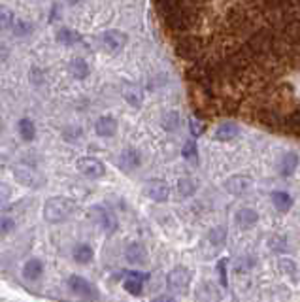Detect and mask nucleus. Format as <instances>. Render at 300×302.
I'll use <instances>...</instances> for the list:
<instances>
[{
	"label": "nucleus",
	"mask_w": 300,
	"mask_h": 302,
	"mask_svg": "<svg viewBox=\"0 0 300 302\" xmlns=\"http://www.w3.org/2000/svg\"><path fill=\"white\" fill-rule=\"evenodd\" d=\"M57 42L64 43V45H74L76 42H79V34L76 30H72L68 26H62L57 30Z\"/></svg>",
	"instance_id": "obj_19"
},
{
	"label": "nucleus",
	"mask_w": 300,
	"mask_h": 302,
	"mask_svg": "<svg viewBox=\"0 0 300 302\" xmlns=\"http://www.w3.org/2000/svg\"><path fill=\"white\" fill-rule=\"evenodd\" d=\"M153 302H176V299L170 297V295H161V297L153 299Z\"/></svg>",
	"instance_id": "obj_34"
},
{
	"label": "nucleus",
	"mask_w": 300,
	"mask_h": 302,
	"mask_svg": "<svg viewBox=\"0 0 300 302\" xmlns=\"http://www.w3.org/2000/svg\"><path fill=\"white\" fill-rule=\"evenodd\" d=\"M123 95H125V98L129 100V104H132V106H140L142 104V93H140V89H136L134 85H129L123 89Z\"/></svg>",
	"instance_id": "obj_24"
},
{
	"label": "nucleus",
	"mask_w": 300,
	"mask_h": 302,
	"mask_svg": "<svg viewBox=\"0 0 300 302\" xmlns=\"http://www.w3.org/2000/svg\"><path fill=\"white\" fill-rule=\"evenodd\" d=\"M66 2H68V4H77L79 0H66Z\"/></svg>",
	"instance_id": "obj_36"
},
{
	"label": "nucleus",
	"mask_w": 300,
	"mask_h": 302,
	"mask_svg": "<svg viewBox=\"0 0 300 302\" xmlns=\"http://www.w3.org/2000/svg\"><path fill=\"white\" fill-rule=\"evenodd\" d=\"M140 163H142V157H140L138 149H134V147H127L119 155V164L121 168H125V170H134V168L140 166Z\"/></svg>",
	"instance_id": "obj_9"
},
{
	"label": "nucleus",
	"mask_w": 300,
	"mask_h": 302,
	"mask_svg": "<svg viewBox=\"0 0 300 302\" xmlns=\"http://www.w3.org/2000/svg\"><path fill=\"white\" fill-rule=\"evenodd\" d=\"M32 32V26L28 25L26 21H17L15 26H13V34L15 36H25V34H30Z\"/></svg>",
	"instance_id": "obj_29"
},
{
	"label": "nucleus",
	"mask_w": 300,
	"mask_h": 302,
	"mask_svg": "<svg viewBox=\"0 0 300 302\" xmlns=\"http://www.w3.org/2000/svg\"><path fill=\"white\" fill-rule=\"evenodd\" d=\"M225 236H227V231H225L223 227H215V229H212V233H210V242H212L214 246H223Z\"/></svg>",
	"instance_id": "obj_25"
},
{
	"label": "nucleus",
	"mask_w": 300,
	"mask_h": 302,
	"mask_svg": "<svg viewBox=\"0 0 300 302\" xmlns=\"http://www.w3.org/2000/svg\"><path fill=\"white\" fill-rule=\"evenodd\" d=\"M74 259H76L77 263H81V265H87L89 261L93 259V248L87 246V244L77 246L76 250H74Z\"/></svg>",
	"instance_id": "obj_22"
},
{
	"label": "nucleus",
	"mask_w": 300,
	"mask_h": 302,
	"mask_svg": "<svg viewBox=\"0 0 300 302\" xmlns=\"http://www.w3.org/2000/svg\"><path fill=\"white\" fill-rule=\"evenodd\" d=\"M94 212H96V216L100 219L104 231H106V233H113L115 227H117V221H115V217H113L112 212H108V210H104V208H96Z\"/></svg>",
	"instance_id": "obj_18"
},
{
	"label": "nucleus",
	"mask_w": 300,
	"mask_h": 302,
	"mask_svg": "<svg viewBox=\"0 0 300 302\" xmlns=\"http://www.w3.org/2000/svg\"><path fill=\"white\" fill-rule=\"evenodd\" d=\"M15 229V223L9 219V217H2L0 216V234H8Z\"/></svg>",
	"instance_id": "obj_30"
},
{
	"label": "nucleus",
	"mask_w": 300,
	"mask_h": 302,
	"mask_svg": "<svg viewBox=\"0 0 300 302\" xmlns=\"http://www.w3.org/2000/svg\"><path fill=\"white\" fill-rule=\"evenodd\" d=\"M183 157L185 159H197V146L195 142H187L185 147H183Z\"/></svg>",
	"instance_id": "obj_33"
},
{
	"label": "nucleus",
	"mask_w": 300,
	"mask_h": 302,
	"mask_svg": "<svg viewBox=\"0 0 300 302\" xmlns=\"http://www.w3.org/2000/svg\"><path fill=\"white\" fill-rule=\"evenodd\" d=\"M0 129H2V119H0Z\"/></svg>",
	"instance_id": "obj_37"
},
{
	"label": "nucleus",
	"mask_w": 300,
	"mask_h": 302,
	"mask_svg": "<svg viewBox=\"0 0 300 302\" xmlns=\"http://www.w3.org/2000/svg\"><path fill=\"white\" fill-rule=\"evenodd\" d=\"M100 43H102L104 51L119 53L127 43V34L121 32V30H106L100 38Z\"/></svg>",
	"instance_id": "obj_4"
},
{
	"label": "nucleus",
	"mask_w": 300,
	"mask_h": 302,
	"mask_svg": "<svg viewBox=\"0 0 300 302\" xmlns=\"http://www.w3.org/2000/svg\"><path fill=\"white\" fill-rule=\"evenodd\" d=\"M13 23V15H11V11L8 8H2L0 6V30H6L9 28Z\"/></svg>",
	"instance_id": "obj_26"
},
{
	"label": "nucleus",
	"mask_w": 300,
	"mask_h": 302,
	"mask_svg": "<svg viewBox=\"0 0 300 302\" xmlns=\"http://www.w3.org/2000/svg\"><path fill=\"white\" fill-rule=\"evenodd\" d=\"M19 134H21V138L25 140V142L34 140L36 127H34V123L28 119V117H23V119L19 121Z\"/></svg>",
	"instance_id": "obj_20"
},
{
	"label": "nucleus",
	"mask_w": 300,
	"mask_h": 302,
	"mask_svg": "<svg viewBox=\"0 0 300 302\" xmlns=\"http://www.w3.org/2000/svg\"><path fill=\"white\" fill-rule=\"evenodd\" d=\"M178 191H180L181 197H191L197 191V181L191 180V178H181L178 181Z\"/></svg>",
	"instance_id": "obj_23"
},
{
	"label": "nucleus",
	"mask_w": 300,
	"mask_h": 302,
	"mask_svg": "<svg viewBox=\"0 0 300 302\" xmlns=\"http://www.w3.org/2000/svg\"><path fill=\"white\" fill-rule=\"evenodd\" d=\"M144 193H146V197H149V199L155 200V202H164V200H168V197H170L168 185L161 180L147 181L146 185H144Z\"/></svg>",
	"instance_id": "obj_6"
},
{
	"label": "nucleus",
	"mask_w": 300,
	"mask_h": 302,
	"mask_svg": "<svg viewBox=\"0 0 300 302\" xmlns=\"http://www.w3.org/2000/svg\"><path fill=\"white\" fill-rule=\"evenodd\" d=\"M94 129H96V134H98V136L110 138V136H113V134L117 132V121L113 119L112 115H102V117H98Z\"/></svg>",
	"instance_id": "obj_8"
},
{
	"label": "nucleus",
	"mask_w": 300,
	"mask_h": 302,
	"mask_svg": "<svg viewBox=\"0 0 300 302\" xmlns=\"http://www.w3.org/2000/svg\"><path fill=\"white\" fill-rule=\"evenodd\" d=\"M76 210V202L66 197H55L49 199L43 206V217L49 223H60L64 219H68Z\"/></svg>",
	"instance_id": "obj_1"
},
{
	"label": "nucleus",
	"mask_w": 300,
	"mask_h": 302,
	"mask_svg": "<svg viewBox=\"0 0 300 302\" xmlns=\"http://www.w3.org/2000/svg\"><path fill=\"white\" fill-rule=\"evenodd\" d=\"M68 285H70V289L74 291V293L77 295H81V297H85V299H93V287L87 284L83 278H79V276H72L68 280Z\"/></svg>",
	"instance_id": "obj_12"
},
{
	"label": "nucleus",
	"mask_w": 300,
	"mask_h": 302,
	"mask_svg": "<svg viewBox=\"0 0 300 302\" xmlns=\"http://www.w3.org/2000/svg\"><path fill=\"white\" fill-rule=\"evenodd\" d=\"M163 125H164V129H168V130L176 129V127L180 125V117H178V113H176V112L166 113V117H164Z\"/></svg>",
	"instance_id": "obj_28"
},
{
	"label": "nucleus",
	"mask_w": 300,
	"mask_h": 302,
	"mask_svg": "<svg viewBox=\"0 0 300 302\" xmlns=\"http://www.w3.org/2000/svg\"><path fill=\"white\" fill-rule=\"evenodd\" d=\"M125 255H127V259H129V263H132V265H140V263H144L146 261V250H144V246L142 244H130L129 248H127V251H125Z\"/></svg>",
	"instance_id": "obj_17"
},
{
	"label": "nucleus",
	"mask_w": 300,
	"mask_h": 302,
	"mask_svg": "<svg viewBox=\"0 0 300 302\" xmlns=\"http://www.w3.org/2000/svg\"><path fill=\"white\" fill-rule=\"evenodd\" d=\"M144 280H147V274H140V272H129L127 280H125V289L130 295H142V287H144Z\"/></svg>",
	"instance_id": "obj_10"
},
{
	"label": "nucleus",
	"mask_w": 300,
	"mask_h": 302,
	"mask_svg": "<svg viewBox=\"0 0 300 302\" xmlns=\"http://www.w3.org/2000/svg\"><path fill=\"white\" fill-rule=\"evenodd\" d=\"M166 284H168V289L174 291V293H180V295L187 293L189 284H191V272H189L185 267H176L170 274H168Z\"/></svg>",
	"instance_id": "obj_2"
},
{
	"label": "nucleus",
	"mask_w": 300,
	"mask_h": 302,
	"mask_svg": "<svg viewBox=\"0 0 300 302\" xmlns=\"http://www.w3.org/2000/svg\"><path fill=\"white\" fill-rule=\"evenodd\" d=\"M236 136H238V127L234 123H223L215 130V140H221V142L234 140Z\"/></svg>",
	"instance_id": "obj_16"
},
{
	"label": "nucleus",
	"mask_w": 300,
	"mask_h": 302,
	"mask_svg": "<svg viewBox=\"0 0 300 302\" xmlns=\"http://www.w3.org/2000/svg\"><path fill=\"white\" fill-rule=\"evenodd\" d=\"M77 170L87 178H102L104 172H106L104 164L94 157H81L77 161Z\"/></svg>",
	"instance_id": "obj_5"
},
{
	"label": "nucleus",
	"mask_w": 300,
	"mask_h": 302,
	"mask_svg": "<svg viewBox=\"0 0 300 302\" xmlns=\"http://www.w3.org/2000/svg\"><path fill=\"white\" fill-rule=\"evenodd\" d=\"M9 197H11V187H9L8 183L0 181V206H4L9 200Z\"/></svg>",
	"instance_id": "obj_31"
},
{
	"label": "nucleus",
	"mask_w": 300,
	"mask_h": 302,
	"mask_svg": "<svg viewBox=\"0 0 300 302\" xmlns=\"http://www.w3.org/2000/svg\"><path fill=\"white\" fill-rule=\"evenodd\" d=\"M42 272H43V267L38 259H30L25 267H23V278L28 280V282H36L38 278L42 276Z\"/></svg>",
	"instance_id": "obj_15"
},
{
	"label": "nucleus",
	"mask_w": 300,
	"mask_h": 302,
	"mask_svg": "<svg viewBox=\"0 0 300 302\" xmlns=\"http://www.w3.org/2000/svg\"><path fill=\"white\" fill-rule=\"evenodd\" d=\"M180 2L181 0H159V6L163 9L164 13H174V11H178L180 9Z\"/></svg>",
	"instance_id": "obj_27"
},
{
	"label": "nucleus",
	"mask_w": 300,
	"mask_h": 302,
	"mask_svg": "<svg viewBox=\"0 0 300 302\" xmlns=\"http://www.w3.org/2000/svg\"><path fill=\"white\" fill-rule=\"evenodd\" d=\"M219 301V289L215 287L214 284H202L198 287V293H197V302H217Z\"/></svg>",
	"instance_id": "obj_11"
},
{
	"label": "nucleus",
	"mask_w": 300,
	"mask_h": 302,
	"mask_svg": "<svg viewBox=\"0 0 300 302\" xmlns=\"http://www.w3.org/2000/svg\"><path fill=\"white\" fill-rule=\"evenodd\" d=\"M234 221L236 225L240 227V229H251L253 225H257L259 221V214L255 210H251V208H240L238 212H236V216H234Z\"/></svg>",
	"instance_id": "obj_7"
},
{
	"label": "nucleus",
	"mask_w": 300,
	"mask_h": 302,
	"mask_svg": "<svg viewBox=\"0 0 300 302\" xmlns=\"http://www.w3.org/2000/svg\"><path fill=\"white\" fill-rule=\"evenodd\" d=\"M227 259H221L219 261V265H217V270H219V278H221V285L227 287L229 285V280H227Z\"/></svg>",
	"instance_id": "obj_32"
},
{
	"label": "nucleus",
	"mask_w": 300,
	"mask_h": 302,
	"mask_svg": "<svg viewBox=\"0 0 300 302\" xmlns=\"http://www.w3.org/2000/svg\"><path fill=\"white\" fill-rule=\"evenodd\" d=\"M297 166H299V155L293 153V151H289V153H285V155L282 157L280 172H282V176L289 178V176H293V172L297 170Z\"/></svg>",
	"instance_id": "obj_14"
},
{
	"label": "nucleus",
	"mask_w": 300,
	"mask_h": 302,
	"mask_svg": "<svg viewBox=\"0 0 300 302\" xmlns=\"http://www.w3.org/2000/svg\"><path fill=\"white\" fill-rule=\"evenodd\" d=\"M251 187H253V180L249 176H246V174H234V176H231L229 180L225 181V189L229 191L231 195H234V197L246 195Z\"/></svg>",
	"instance_id": "obj_3"
},
{
	"label": "nucleus",
	"mask_w": 300,
	"mask_h": 302,
	"mask_svg": "<svg viewBox=\"0 0 300 302\" xmlns=\"http://www.w3.org/2000/svg\"><path fill=\"white\" fill-rule=\"evenodd\" d=\"M272 204L276 206L278 212L285 214V212H289L291 206H293L291 195H289V193H285V191H274V193H272Z\"/></svg>",
	"instance_id": "obj_13"
},
{
	"label": "nucleus",
	"mask_w": 300,
	"mask_h": 302,
	"mask_svg": "<svg viewBox=\"0 0 300 302\" xmlns=\"http://www.w3.org/2000/svg\"><path fill=\"white\" fill-rule=\"evenodd\" d=\"M70 72H72L74 78L83 79L89 76V66H87V62L83 59H74L72 64H70Z\"/></svg>",
	"instance_id": "obj_21"
},
{
	"label": "nucleus",
	"mask_w": 300,
	"mask_h": 302,
	"mask_svg": "<svg viewBox=\"0 0 300 302\" xmlns=\"http://www.w3.org/2000/svg\"><path fill=\"white\" fill-rule=\"evenodd\" d=\"M191 127H193V132H195V136H198V134H200V127L197 125V121H195V119H191Z\"/></svg>",
	"instance_id": "obj_35"
}]
</instances>
